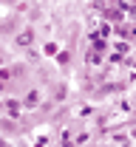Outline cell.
<instances>
[{
	"label": "cell",
	"instance_id": "1",
	"mask_svg": "<svg viewBox=\"0 0 136 147\" xmlns=\"http://www.w3.org/2000/svg\"><path fill=\"white\" fill-rule=\"evenodd\" d=\"M40 105V91H28L23 99V108H37Z\"/></svg>",
	"mask_w": 136,
	"mask_h": 147
},
{
	"label": "cell",
	"instance_id": "2",
	"mask_svg": "<svg viewBox=\"0 0 136 147\" xmlns=\"http://www.w3.org/2000/svg\"><path fill=\"white\" fill-rule=\"evenodd\" d=\"M31 40H34V31L31 28H23L17 34V45H31Z\"/></svg>",
	"mask_w": 136,
	"mask_h": 147
},
{
	"label": "cell",
	"instance_id": "3",
	"mask_svg": "<svg viewBox=\"0 0 136 147\" xmlns=\"http://www.w3.org/2000/svg\"><path fill=\"white\" fill-rule=\"evenodd\" d=\"M6 105H9V113H12V116L20 113V102H17V99H6Z\"/></svg>",
	"mask_w": 136,
	"mask_h": 147
},
{
	"label": "cell",
	"instance_id": "4",
	"mask_svg": "<svg viewBox=\"0 0 136 147\" xmlns=\"http://www.w3.org/2000/svg\"><path fill=\"white\" fill-rule=\"evenodd\" d=\"M43 51H45V57H54V54H57V42H45Z\"/></svg>",
	"mask_w": 136,
	"mask_h": 147
},
{
	"label": "cell",
	"instance_id": "5",
	"mask_svg": "<svg viewBox=\"0 0 136 147\" xmlns=\"http://www.w3.org/2000/svg\"><path fill=\"white\" fill-rule=\"evenodd\" d=\"M9 79H12V71H6V68H3V71H0V82H3V85H6V82H9Z\"/></svg>",
	"mask_w": 136,
	"mask_h": 147
},
{
	"label": "cell",
	"instance_id": "6",
	"mask_svg": "<svg viewBox=\"0 0 136 147\" xmlns=\"http://www.w3.org/2000/svg\"><path fill=\"white\" fill-rule=\"evenodd\" d=\"M57 62H60V65H65V62H68V54H65V51H60V54H57Z\"/></svg>",
	"mask_w": 136,
	"mask_h": 147
},
{
	"label": "cell",
	"instance_id": "7",
	"mask_svg": "<svg viewBox=\"0 0 136 147\" xmlns=\"http://www.w3.org/2000/svg\"><path fill=\"white\" fill-rule=\"evenodd\" d=\"M0 147H12V144H9V142H0Z\"/></svg>",
	"mask_w": 136,
	"mask_h": 147
},
{
	"label": "cell",
	"instance_id": "8",
	"mask_svg": "<svg viewBox=\"0 0 136 147\" xmlns=\"http://www.w3.org/2000/svg\"><path fill=\"white\" fill-rule=\"evenodd\" d=\"M9 3H20V0H9Z\"/></svg>",
	"mask_w": 136,
	"mask_h": 147
}]
</instances>
